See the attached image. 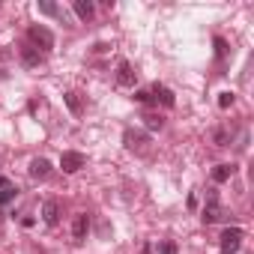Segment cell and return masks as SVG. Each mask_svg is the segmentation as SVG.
<instances>
[{
  "label": "cell",
  "mask_w": 254,
  "mask_h": 254,
  "mask_svg": "<svg viewBox=\"0 0 254 254\" xmlns=\"http://www.w3.org/2000/svg\"><path fill=\"white\" fill-rule=\"evenodd\" d=\"M27 36H30V45L36 48V51H51L54 48V33L48 30V27H42V24H33L30 30H27Z\"/></svg>",
  "instance_id": "cell-1"
},
{
  "label": "cell",
  "mask_w": 254,
  "mask_h": 254,
  "mask_svg": "<svg viewBox=\"0 0 254 254\" xmlns=\"http://www.w3.org/2000/svg\"><path fill=\"white\" fill-rule=\"evenodd\" d=\"M242 239H245L242 227H224V233H221V242H218L221 254H236V251L242 248Z\"/></svg>",
  "instance_id": "cell-2"
},
{
  "label": "cell",
  "mask_w": 254,
  "mask_h": 254,
  "mask_svg": "<svg viewBox=\"0 0 254 254\" xmlns=\"http://www.w3.org/2000/svg\"><path fill=\"white\" fill-rule=\"evenodd\" d=\"M200 221H203V224H215V221H221V203H218V194H215L212 189H209V194H206V203H203Z\"/></svg>",
  "instance_id": "cell-3"
},
{
  "label": "cell",
  "mask_w": 254,
  "mask_h": 254,
  "mask_svg": "<svg viewBox=\"0 0 254 254\" xmlns=\"http://www.w3.org/2000/svg\"><path fill=\"white\" fill-rule=\"evenodd\" d=\"M84 165H87L84 153H75V150H69V153H63V156H60V168H63V174H78Z\"/></svg>",
  "instance_id": "cell-4"
},
{
  "label": "cell",
  "mask_w": 254,
  "mask_h": 254,
  "mask_svg": "<svg viewBox=\"0 0 254 254\" xmlns=\"http://www.w3.org/2000/svg\"><path fill=\"white\" fill-rule=\"evenodd\" d=\"M123 144H126V150H144V147L150 144V138H147V132L126 129V132H123Z\"/></svg>",
  "instance_id": "cell-5"
},
{
  "label": "cell",
  "mask_w": 254,
  "mask_h": 254,
  "mask_svg": "<svg viewBox=\"0 0 254 254\" xmlns=\"http://www.w3.org/2000/svg\"><path fill=\"white\" fill-rule=\"evenodd\" d=\"M135 81H138V72L132 69V63L129 60H120V66H117V84L120 87H135Z\"/></svg>",
  "instance_id": "cell-6"
},
{
  "label": "cell",
  "mask_w": 254,
  "mask_h": 254,
  "mask_svg": "<svg viewBox=\"0 0 254 254\" xmlns=\"http://www.w3.org/2000/svg\"><path fill=\"white\" fill-rule=\"evenodd\" d=\"M87 230H90V215L87 212H78L75 221H72V239L75 242H84L87 239Z\"/></svg>",
  "instance_id": "cell-7"
},
{
  "label": "cell",
  "mask_w": 254,
  "mask_h": 254,
  "mask_svg": "<svg viewBox=\"0 0 254 254\" xmlns=\"http://www.w3.org/2000/svg\"><path fill=\"white\" fill-rule=\"evenodd\" d=\"M42 60H45V54H42V51H36L33 45H24V48H21V63H24L27 69L42 66Z\"/></svg>",
  "instance_id": "cell-8"
},
{
  "label": "cell",
  "mask_w": 254,
  "mask_h": 254,
  "mask_svg": "<svg viewBox=\"0 0 254 254\" xmlns=\"http://www.w3.org/2000/svg\"><path fill=\"white\" fill-rule=\"evenodd\" d=\"M42 221H45L48 227H57V221H60V206H57V200H45V203H42Z\"/></svg>",
  "instance_id": "cell-9"
},
{
  "label": "cell",
  "mask_w": 254,
  "mask_h": 254,
  "mask_svg": "<svg viewBox=\"0 0 254 254\" xmlns=\"http://www.w3.org/2000/svg\"><path fill=\"white\" fill-rule=\"evenodd\" d=\"M150 93H153V99H156V102H162L165 108H174V105H177L174 93H171L168 87H162V84H153V90H150Z\"/></svg>",
  "instance_id": "cell-10"
},
{
  "label": "cell",
  "mask_w": 254,
  "mask_h": 254,
  "mask_svg": "<svg viewBox=\"0 0 254 254\" xmlns=\"http://www.w3.org/2000/svg\"><path fill=\"white\" fill-rule=\"evenodd\" d=\"M48 174H51V162L48 159H33L30 162V177L33 180H45Z\"/></svg>",
  "instance_id": "cell-11"
},
{
  "label": "cell",
  "mask_w": 254,
  "mask_h": 254,
  "mask_svg": "<svg viewBox=\"0 0 254 254\" xmlns=\"http://www.w3.org/2000/svg\"><path fill=\"white\" fill-rule=\"evenodd\" d=\"M72 9H75V15H78L81 21H90V18L96 15V6L90 3V0H75V3H72Z\"/></svg>",
  "instance_id": "cell-12"
},
{
  "label": "cell",
  "mask_w": 254,
  "mask_h": 254,
  "mask_svg": "<svg viewBox=\"0 0 254 254\" xmlns=\"http://www.w3.org/2000/svg\"><path fill=\"white\" fill-rule=\"evenodd\" d=\"M15 197H18V189H15L6 177H0V206L9 203V200H15Z\"/></svg>",
  "instance_id": "cell-13"
},
{
  "label": "cell",
  "mask_w": 254,
  "mask_h": 254,
  "mask_svg": "<svg viewBox=\"0 0 254 254\" xmlns=\"http://www.w3.org/2000/svg\"><path fill=\"white\" fill-rule=\"evenodd\" d=\"M230 177H233V165H218V168L212 171V180H215V183H227Z\"/></svg>",
  "instance_id": "cell-14"
},
{
  "label": "cell",
  "mask_w": 254,
  "mask_h": 254,
  "mask_svg": "<svg viewBox=\"0 0 254 254\" xmlns=\"http://www.w3.org/2000/svg\"><path fill=\"white\" fill-rule=\"evenodd\" d=\"M144 126H147L150 132H162V126H165V123H162L159 114H144Z\"/></svg>",
  "instance_id": "cell-15"
},
{
  "label": "cell",
  "mask_w": 254,
  "mask_h": 254,
  "mask_svg": "<svg viewBox=\"0 0 254 254\" xmlns=\"http://www.w3.org/2000/svg\"><path fill=\"white\" fill-rule=\"evenodd\" d=\"M63 99H66V105H69V111H72V114L78 117V114H81V99H78V93H66Z\"/></svg>",
  "instance_id": "cell-16"
},
{
  "label": "cell",
  "mask_w": 254,
  "mask_h": 254,
  "mask_svg": "<svg viewBox=\"0 0 254 254\" xmlns=\"http://www.w3.org/2000/svg\"><path fill=\"white\" fill-rule=\"evenodd\" d=\"M39 12H42V15H60L57 3H51V0H39Z\"/></svg>",
  "instance_id": "cell-17"
},
{
  "label": "cell",
  "mask_w": 254,
  "mask_h": 254,
  "mask_svg": "<svg viewBox=\"0 0 254 254\" xmlns=\"http://www.w3.org/2000/svg\"><path fill=\"white\" fill-rule=\"evenodd\" d=\"M215 144H218V147H227V144H230V135H227L224 129H215Z\"/></svg>",
  "instance_id": "cell-18"
},
{
  "label": "cell",
  "mask_w": 254,
  "mask_h": 254,
  "mask_svg": "<svg viewBox=\"0 0 254 254\" xmlns=\"http://www.w3.org/2000/svg\"><path fill=\"white\" fill-rule=\"evenodd\" d=\"M215 54H218V57H227V42H224L221 36L215 39Z\"/></svg>",
  "instance_id": "cell-19"
},
{
  "label": "cell",
  "mask_w": 254,
  "mask_h": 254,
  "mask_svg": "<svg viewBox=\"0 0 254 254\" xmlns=\"http://www.w3.org/2000/svg\"><path fill=\"white\" fill-rule=\"evenodd\" d=\"M233 105V93H221L218 96V108H230Z\"/></svg>",
  "instance_id": "cell-20"
},
{
  "label": "cell",
  "mask_w": 254,
  "mask_h": 254,
  "mask_svg": "<svg viewBox=\"0 0 254 254\" xmlns=\"http://www.w3.org/2000/svg\"><path fill=\"white\" fill-rule=\"evenodd\" d=\"M135 99L147 105V102H153V93H150V90H138V93H135Z\"/></svg>",
  "instance_id": "cell-21"
},
{
  "label": "cell",
  "mask_w": 254,
  "mask_h": 254,
  "mask_svg": "<svg viewBox=\"0 0 254 254\" xmlns=\"http://www.w3.org/2000/svg\"><path fill=\"white\" fill-rule=\"evenodd\" d=\"M159 254H177V245L174 242H162L159 245Z\"/></svg>",
  "instance_id": "cell-22"
},
{
  "label": "cell",
  "mask_w": 254,
  "mask_h": 254,
  "mask_svg": "<svg viewBox=\"0 0 254 254\" xmlns=\"http://www.w3.org/2000/svg\"><path fill=\"white\" fill-rule=\"evenodd\" d=\"M141 254H153V248H150V245H144V251H141Z\"/></svg>",
  "instance_id": "cell-23"
}]
</instances>
